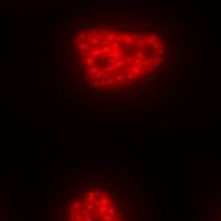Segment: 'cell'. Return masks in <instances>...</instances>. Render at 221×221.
<instances>
[{
    "mask_svg": "<svg viewBox=\"0 0 221 221\" xmlns=\"http://www.w3.org/2000/svg\"><path fill=\"white\" fill-rule=\"evenodd\" d=\"M104 15L61 22L59 93L80 112L136 116L161 112L181 84L182 36L177 39L165 17L147 8L140 18L123 1H104Z\"/></svg>",
    "mask_w": 221,
    "mask_h": 221,
    "instance_id": "obj_1",
    "label": "cell"
},
{
    "mask_svg": "<svg viewBox=\"0 0 221 221\" xmlns=\"http://www.w3.org/2000/svg\"><path fill=\"white\" fill-rule=\"evenodd\" d=\"M64 192L57 221H149L146 192L123 172L83 173Z\"/></svg>",
    "mask_w": 221,
    "mask_h": 221,
    "instance_id": "obj_2",
    "label": "cell"
}]
</instances>
